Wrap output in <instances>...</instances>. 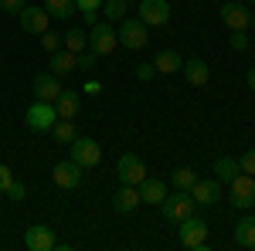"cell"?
I'll list each match as a JSON object with an SVG mask.
<instances>
[{
    "label": "cell",
    "instance_id": "d6a6232c",
    "mask_svg": "<svg viewBox=\"0 0 255 251\" xmlns=\"http://www.w3.org/2000/svg\"><path fill=\"white\" fill-rule=\"evenodd\" d=\"M7 197H10V200H24V197H27V187H24L20 180H14V183L7 187Z\"/></svg>",
    "mask_w": 255,
    "mask_h": 251
},
{
    "label": "cell",
    "instance_id": "836d02e7",
    "mask_svg": "<svg viewBox=\"0 0 255 251\" xmlns=\"http://www.w3.org/2000/svg\"><path fill=\"white\" fill-rule=\"evenodd\" d=\"M14 183V173H10V167L7 163H0V193H7V187Z\"/></svg>",
    "mask_w": 255,
    "mask_h": 251
},
{
    "label": "cell",
    "instance_id": "b9f144b4",
    "mask_svg": "<svg viewBox=\"0 0 255 251\" xmlns=\"http://www.w3.org/2000/svg\"><path fill=\"white\" fill-rule=\"evenodd\" d=\"M242 3H255V0H242Z\"/></svg>",
    "mask_w": 255,
    "mask_h": 251
},
{
    "label": "cell",
    "instance_id": "9c48e42d",
    "mask_svg": "<svg viewBox=\"0 0 255 251\" xmlns=\"http://www.w3.org/2000/svg\"><path fill=\"white\" fill-rule=\"evenodd\" d=\"M136 17L146 27H163L170 20V3L167 0H139L136 3Z\"/></svg>",
    "mask_w": 255,
    "mask_h": 251
},
{
    "label": "cell",
    "instance_id": "8992f818",
    "mask_svg": "<svg viewBox=\"0 0 255 251\" xmlns=\"http://www.w3.org/2000/svg\"><path fill=\"white\" fill-rule=\"evenodd\" d=\"M218 17H221V24H225L228 31H249V27H252L249 3H242V0H228V3H221V7H218Z\"/></svg>",
    "mask_w": 255,
    "mask_h": 251
},
{
    "label": "cell",
    "instance_id": "ab89813d",
    "mask_svg": "<svg viewBox=\"0 0 255 251\" xmlns=\"http://www.w3.org/2000/svg\"><path fill=\"white\" fill-rule=\"evenodd\" d=\"M245 85L255 92V68H249V72H245Z\"/></svg>",
    "mask_w": 255,
    "mask_h": 251
},
{
    "label": "cell",
    "instance_id": "7c38bea8",
    "mask_svg": "<svg viewBox=\"0 0 255 251\" xmlns=\"http://www.w3.org/2000/svg\"><path fill=\"white\" fill-rule=\"evenodd\" d=\"M55 245H58V238H55V231L48 224H31L24 231V248L27 251H51Z\"/></svg>",
    "mask_w": 255,
    "mask_h": 251
},
{
    "label": "cell",
    "instance_id": "6da1fadb",
    "mask_svg": "<svg viewBox=\"0 0 255 251\" xmlns=\"http://www.w3.org/2000/svg\"><path fill=\"white\" fill-rule=\"evenodd\" d=\"M116 34H119V48H129V51H143V48L150 44V27H146L139 17L119 20Z\"/></svg>",
    "mask_w": 255,
    "mask_h": 251
},
{
    "label": "cell",
    "instance_id": "d6986e66",
    "mask_svg": "<svg viewBox=\"0 0 255 251\" xmlns=\"http://www.w3.org/2000/svg\"><path fill=\"white\" fill-rule=\"evenodd\" d=\"M235 245L238 248H252L255 251V214H245L235 224Z\"/></svg>",
    "mask_w": 255,
    "mask_h": 251
},
{
    "label": "cell",
    "instance_id": "d590c367",
    "mask_svg": "<svg viewBox=\"0 0 255 251\" xmlns=\"http://www.w3.org/2000/svg\"><path fill=\"white\" fill-rule=\"evenodd\" d=\"M235 51H245L249 48V38H245V31H232V41H228Z\"/></svg>",
    "mask_w": 255,
    "mask_h": 251
},
{
    "label": "cell",
    "instance_id": "e575fe53",
    "mask_svg": "<svg viewBox=\"0 0 255 251\" xmlns=\"http://www.w3.org/2000/svg\"><path fill=\"white\" fill-rule=\"evenodd\" d=\"M153 75H157V68H153V61H146V65H136V78H139V82H150Z\"/></svg>",
    "mask_w": 255,
    "mask_h": 251
},
{
    "label": "cell",
    "instance_id": "f546056e",
    "mask_svg": "<svg viewBox=\"0 0 255 251\" xmlns=\"http://www.w3.org/2000/svg\"><path fill=\"white\" fill-rule=\"evenodd\" d=\"M38 38H41V48H44L48 55H51V51H58V48H61V38L55 34V31H51V27H48L44 34H38Z\"/></svg>",
    "mask_w": 255,
    "mask_h": 251
},
{
    "label": "cell",
    "instance_id": "4fadbf2b",
    "mask_svg": "<svg viewBox=\"0 0 255 251\" xmlns=\"http://www.w3.org/2000/svg\"><path fill=\"white\" fill-rule=\"evenodd\" d=\"M51 180H55V187L58 190H75L82 183V167L75 160H65V163H55V170H51Z\"/></svg>",
    "mask_w": 255,
    "mask_h": 251
},
{
    "label": "cell",
    "instance_id": "ffe728a7",
    "mask_svg": "<svg viewBox=\"0 0 255 251\" xmlns=\"http://www.w3.org/2000/svg\"><path fill=\"white\" fill-rule=\"evenodd\" d=\"M180 65H184V58H180V51H174V48L160 51L157 58H153V68H157V75H174V72H180Z\"/></svg>",
    "mask_w": 255,
    "mask_h": 251
},
{
    "label": "cell",
    "instance_id": "1f68e13d",
    "mask_svg": "<svg viewBox=\"0 0 255 251\" xmlns=\"http://www.w3.org/2000/svg\"><path fill=\"white\" fill-rule=\"evenodd\" d=\"M96 61H99L96 51H82V55H79V68H82V72H92V68H96Z\"/></svg>",
    "mask_w": 255,
    "mask_h": 251
},
{
    "label": "cell",
    "instance_id": "7bdbcfd3",
    "mask_svg": "<svg viewBox=\"0 0 255 251\" xmlns=\"http://www.w3.org/2000/svg\"><path fill=\"white\" fill-rule=\"evenodd\" d=\"M126 3H139V0H126Z\"/></svg>",
    "mask_w": 255,
    "mask_h": 251
},
{
    "label": "cell",
    "instance_id": "8fae6325",
    "mask_svg": "<svg viewBox=\"0 0 255 251\" xmlns=\"http://www.w3.org/2000/svg\"><path fill=\"white\" fill-rule=\"evenodd\" d=\"M17 20H20V31H27V34H44L51 27V14L44 7H31V3L17 14Z\"/></svg>",
    "mask_w": 255,
    "mask_h": 251
},
{
    "label": "cell",
    "instance_id": "52a82bcc",
    "mask_svg": "<svg viewBox=\"0 0 255 251\" xmlns=\"http://www.w3.org/2000/svg\"><path fill=\"white\" fill-rule=\"evenodd\" d=\"M163 207V217L167 221H174V224H180L184 217H191L194 214V197H191V190H177V193H167V200L160 204Z\"/></svg>",
    "mask_w": 255,
    "mask_h": 251
},
{
    "label": "cell",
    "instance_id": "30bf717a",
    "mask_svg": "<svg viewBox=\"0 0 255 251\" xmlns=\"http://www.w3.org/2000/svg\"><path fill=\"white\" fill-rule=\"evenodd\" d=\"M252 204H255V176L238 173L232 180V207L235 211H249Z\"/></svg>",
    "mask_w": 255,
    "mask_h": 251
},
{
    "label": "cell",
    "instance_id": "f35d334b",
    "mask_svg": "<svg viewBox=\"0 0 255 251\" xmlns=\"http://www.w3.org/2000/svg\"><path fill=\"white\" fill-rule=\"evenodd\" d=\"M82 20H85V24H92V27H96V24H99V10H82Z\"/></svg>",
    "mask_w": 255,
    "mask_h": 251
},
{
    "label": "cell",
    "instance_id": "3957f363",
    "mask_svg": "<svg viewBox=\"0 0 255 251\" xmlns=\"http://www.w3.org/2000/svg\"><path fill=\"white\" fill-rule=\"evenodd\" d=\"M55 119H58L55 102H41V98H34V102L27 105V112H24V122H27L31 133H51Z\"/></svg>",
    "mask_w": 255,
    "mask_h": 251
},
{
    "label": "cell",
    "instance_id": "5b68a950",
    "mask_svg": "<svg viewBox=\"0 0 255 251\" xmlns=\"http://www.w3.org/2000/svg\"><path fill=\"white\" fill-rule=\"evenodd\" d=\"M119 48V34L116 27L109 24V20H99L96 27L89 31V51H96L99 58H106V55H113Z\"/></svg>",
    "mask_w": 255,
    "mask_h": 251
},
{
    "label": "cell",
    "instance_id": "ba28073f",
    "mask_svg": "<svg viewBox=\"0 0 255 251\" xmlns=\"http://www.w3.org/2000/svg\"><path fill=\"white\" fill-rule=\"evenodd\" d=\"M116 173H119V180H123V183H129V187H139V183L150 176V173H146V163H143L136 153H123V156H119Z\"/></svg>",
    "mask_w": 255,
    "mask_h": 251
},
{
    "label": "cell",
    "instance_id": "2e32d148",
    "mask_svg": "<svg viewBox=\"0 0 255 251\" xmlns=\"http://www.w3.org/2000/svg\"><path fill=\"white\" fill-rule=\"evenodd\" d=\"M143 204V197H139V187H129V183H123L116 193H113V207L119 214H133Z\"/></svg>",
    "mask_w": 255,
    "mask_h": 251
},
{
    "label": "cell",
    "instance_id": "277c9868",
    "mask_svg": "<svg viewBox=\"0 0 255 251\" xmlns=\"http://www.w3.org/2000/svg\"><path fill=\"white\" fill-rule=\"evenodd\" d=\"M68 153H72V160L79 163L82 170H89V167H99V163H102V146H99L92 136H75V139L68 143Z\"/></svg>",
    "mask_w": 255,
    "mask_h": 251
},
{
    "label": "cell",
    "instance_id": "ac0fdd59",
    "mask_svg": "<svg viewBox=\"0 0 255 251\" xmlns=\"http://www.w3.org/2000/svg\"><path fill=\"white\" fill-rule=\"evenodd\" d=\"M139 197H143V204H163L167 200V183L157 180V176H146L139 183Z\"/></svg>",
    "mask_w": 255,
    "mask_h": 251
},
{
    "label": "cell",
    "instance_id": "cb8c5ba5",
    "mask_svg": "<svg viewBox=\"0 0 255 251\" xmlns=\"http://www.w3.org/2000/svg\"><path fill=\"white\" fill-rule=\"evenodd\" d=\"M235 176H238V160H232V156H218L215 160V180L232 183Z\"/></svg>",
    "mask_w": 255,
    "mask_h": 251
},
{
    "label": "cell",
    "instance_id": "7402d4cb",
    "mask_svg": "<svg viewBox=\"0 0 255 251\" xmlns=\"http://www.w3.org/2000/svg\"><path fill=\"white\" fill-rule=\"evenodd\" d=\"M79 92H65L61 88V95L55 98V112H58V119H75V112H79Z\"/></svg>",
    "mask_w": 255,
    "mask_h": 251
},
{
    "label": "cell",
    "instance_id": "7a4b0ae2",
    "mask_svg": "<svg viewBox=\"0 0 255 251\" xmlns=\"http://www.w3.org/2000/svg\"><path fill=\"white\" fill-rule=\"evenodd\" d=\"M177 241L184 245V248H208V221L204 217H184L180 224H177Z\"/></svg>",
    "mask_w": 255,
    "mask_h": 251
},
{
    "label": "cell",
    "instance_id": "8d00e7d4",
    "mask_svg": "<svg viewBox=\"0 0 255 251\" xmlns=\"http://www.w3.org/2000/svg\"><path fill=\"white\" fill-rule=\"evenodd\" d=\"M82 92H85V95H99V92H102V82H96V78H89V82L82 85Z\"/></svg>",
    "mask_w": 255,
    "mask_h": 251
},
{
    "label": "cell",
    "instance_id": "83f0119b",
    "mask_svg": "<svg viewBox=\"0 0 255 251\" xmlns=\"http://www.w3.org/2000/svg\"><path fill=\"white\" fill-rule=\"evenodd\" d=\"M44 10H48L51 17L65 20V17H72V14H75V0H44Z\"/></svg>",
    "mask_w": 255,
    "mask_h": 251
},
{
    "label": "cell",
    "instance_id": "5bb4252c",
    "mask_svg": "<svg viewBox=\"0 0 255 251\" xmlns=\"http://www.w3.org/2000/svg\"><path fill=\"white\" fill-rule=\"evenodd\" d=\"M31 92H34V98H41V102H55V98L61 95V82L55 72H41L38 78H34V85H31Z\"/></svg>",
    "mask_w": 255,
    "mask_h": 251
},
{
    "label": "cell",
    "instance_id": "9a60e30c",
    "mask_svg": "<svg viewBox=\"0 0 255 251\" xmlns=\"http://www.w3.org/2000/svg\"><path fill=\"white\" fill-rule=\"evenodd\" d=\"M180 72H184V78H187V85H194V88H204V85L211 82V68H208V61H204V58L184 61Z\"/></svg>",
    "mask_w": 255,
    "mask_h": 251
},
{
    "label": "cell",
    "instance_id": "484cf974",
    "mask_svg": "<svg viewBox=\"0 0 255 251\" xmlns=\"http://www.w3.org/2000/svg\"><path fill=\"white\" fill-rule=\"evenodd\" d=\"M51 133H55V139H58L61 146H68V143H72V139L79 136V129H75V122H72V119H55Z\"/></svg>",
    "mask_w": 255,
    "mask_h": 251
},
{
    "label": "cell",
    "instance_id": "4dcf8cb0",
    "mask_svg": "<svg viewBox=\"0 0 255 251\" xmlns=\"http://www.w3.org/2000/svg\"><path fill=\"white\" fill-rule=\"evenodd\" d=\"M27 7V0H0V14H20Z\"/></svg>",
    "mask_w": 255,
    "mask_h": 251
},
{
    "label": "cell",
    "instance_id": "60d3db41",
    "mask_svg": "<svg viewBox=\"0 0 255 251\" xmlns=\"http://www.w3.org/2000/svg\"><path fill=\"white\" fill-rule=\"evenodd\" d=\"M252 31H255V14H252Z\"/></svg>",
    "mask_w": 255,
    "mask_h": 251
},
{
    "label": "cell",
    "instance_id": "e0dca14e",
    "mask_svg": "<svg viewBox=\"0 0 255 251\" xmlns=\"http://www.w3.org/2000/svg\"><path fill=\"white\" fill-rule=\"evenodd\" d=\"M191 197H194L197 207H208V204H215L218 197H221V180H197L194 187H191Z\"/></svg>",
    "mask_w": 255,
    "mask_h": 251
},
{
    "label": "cell",
    "instance_id": "603a6c76",
    "mask_svg": "<svg viewBox=\"0 0 255 251\" xmlns=\"http://www.w3.org/2000/svg\"><path fill=\"white\" fill-rule=\"evenodd\" d=\"M61 48L72 51V55H82V51H89V34H85L82 27H72V31L61 38Z\"/></svg>",
    "mask_w": 255,
    "mask_h": 251
},
{
    "label": "cell",
    "instance_id": "44dd1931",
    "mask_svg": "<svg viewBox=\"0 0 255 251\" xmlns=\"http://www.w3.org/2000/svg\"><path fill=\"white\" fill-rule=\"evenodd\" d=\"M79 68V55H72V51H65V48H58V51H51V72L55 75H68V72H75Z\"/></svg>",
    "mask_w": 255,
    "mask_h": 251
},
{
    "label": "cell",
    "instance_id": "f1b7e54d",
    "mask_svg": "<svg viewBox=\"0 0 255 251\" xmlns=\"http://www.w3.org/2000/svg\"><path fill=\"white\" fill-rule=\"evenodd\" d=\"M238 173L255 176V150H245V153L238 156Z\"/></svg>",
    "mask_w": 255,
    "mask_h": 251
},
{
    "label": "cell",
    "instance_id": "d4e9b609",
    "mask_svg": "<svg viewBox=\"0 0 255 251\" xmlns=\"http://www.w3.org/2000/svg\"><path fill=\"white\" fill-rule=\"evenodd\" d=\"M126 7H129L126 0H102V7H99V10L106 14L109 24H119V20H126Z\"/></svg>",
    "mask_w": 255,
    "mask_h": 251
},
{
    "label": "cell",
    "instance_id": "74e56055",
    "mask_svg": "<svg viewBox=\"0 0 255 251\" xmlns=\"http://www.w3.org/2000/svg\"><path fill=\"white\" fill-rule=\"evenodd\" d=\"M102 0H75V10H99Z\"/></svg>",
    "mask_w": 255,
    "mask_h": 251
},
{
    "label": "cell",
    "instance_id": "4316f807",
    "mask_svg": "<svg viewBox=\"0 0 255 251\" xmlns=\"http://www.w3.org/2000/svg\"><path fill=\"white\" fill-rule=\"evenodd\" d=\"M197 180H201V176H197L194 167H180V170H174V176H170V183H174L177 190H191Z\"/></svg>",
    "mask_w": 255,
    "mask_h": 251
}]
</instances>
